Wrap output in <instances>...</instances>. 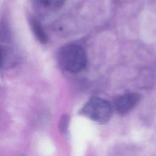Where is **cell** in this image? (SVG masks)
Segmentation results:
<instances>
[{
	"mask_svg": "<svg viewBox=\"0 0 156 156\" xmlns=\"http://www.w3.org/2000/svg\"><path fill=\"white\" fill-rule=\"evenodd\" d=\"M57 60L62 68L71 73L81 71L87 63L84 49L76 44H68L60 48L57 53Z\"/></svg>",
	"mask_w": 156,
	"mask_h": 156,
	"instance_id": "1",
	"label": "cell"
},
{
	"mask_svg": "<svg viewBox=\"0 0 156 156\" xmlns=\"http://www.w3.org/2000/svg\"><path fill=\"white\" fill-rule=\"evenodd\" d=\"M79 114L97 123L103 124L110 121L112 115V106L108 101L93 96L83 105Z\"/></svg>",
	"mask_w": 156,
	"mask_h": 156,
	"instance_id": "2",
	"label": "cell"
},
{
	"mask_svg": "<svg viewBox=\"0 0 156 156\" xmlns=\"http://www.w3.org/2000/svg\"><path fill=\"white\" fill-rule=\"evenodd\" d=\"M141 96L137 93H128L116 97L113 102L115 110L124 115L132 110L140 102Z\"/></svg>",
	"mask_w": 156,
	"mask_h": 156,
	"instance_id": "3",
	"label": "cell"
},
{
	"mask_svg": "<svg viewBox=\"0 0 156 156\" xmlns=\"http://www.w3.org/2000/svg\"><path fill=\"white\" fill-rule=\"evenodd\" d=\"M29 23L31 29L37 40L42 44L46 43L48 37L40 23L34 18H30L29 19Z\"/></svg>",
	"mask_w": 156,
	"mask_h": 156,
	"instance_id": "4",
	"label": "cell"
},
{
	"mask_svg": "<svg viewBox=\"0 0 156 156\" xmlns=\"http://www.w3.org/2000/svg\"><path fill=\"white\" fill-rule=\"evenodd\" d=\"M69 124V117L68 115L65 114L63 115L59 121L58 123V129L60 132L63 136H68V129Z\"/></svg>",
	"mask_w": 156,
	"mask_h": 156,
	"instance_id": "5",
	"label": "cell"
},
{
	"mask_svg": "<svg viewBox=\"0 0 156 156\" xmlns=\"http://www.w3.org/2000/svg\"><path fill=\"white\" fill-rule=\"evenodd\" d=\"M46 7L58 8L65 4L67 0H39Z\"/></svg>",
	"mask_w": 156,
	"mask_h": 156,
	"instance_id": "6",
	"label": "cell"
}]
</instances>
